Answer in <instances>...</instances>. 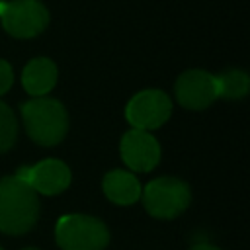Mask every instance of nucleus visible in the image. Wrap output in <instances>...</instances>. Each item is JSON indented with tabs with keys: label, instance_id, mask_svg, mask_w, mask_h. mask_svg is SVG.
Instances as JSON below:
<instances>
[{
	"label": "nucleus",
	"instance_id": "12",
	"mask_svg": "<svg viewBox=\"0 0 250 250\" xmlns=\"http://www.w3.org/2000/svg\"><path fill=\"white\" fill-rule=\"evenodd\" d=\"M215 78H217L219 98H225V100H240V98H244L248 94L250 78L240 68H229V70L221 72Z\"/></svg>",
	"mask_w": 250,
	"mask_h": 250
},
{
	"label": "nucleus",
	"instance_id": "3",
	"mask_svg": "<svg viewBox=\"0 0 250 250\" xmlns=\"http://www.w3.org/2000/svg\"><path fill=\"white\" fill-rule=\"evenodd\" d=\"M55 240L61 250H104L109 244V229L92 215H62L55 225Z\"/></svg>",
	"mask_w": 250,
	"mask_h": 250
},
{
	"label": "nucleus",
	"instance_id": "13",
	"mask_svg": "<svg viewBox=\"0 0 250 250\" xmlns=\"http://www.w3.org/2000/svg\"><path fill=\"white\" fill-rule=\"evenodd\" d=\"M18 137V121L12 107L0 102V152H8Z\"/></svg>",
	"mask_w": 250,
	"mask_h": 250
},
{
	"label": "nucleus",
	"instance_id": "5",
	"mask_svg": "<svg viewBox=\"0 0 250 250\" xmlns=\"http://www.w3.org/2000/svg\"><path fill=\"white\" fill-rule=\"evenodd\" d=\"M0 21L8 35L31 39L49 25V10L41 0H10L0 4Z\"/></svg>",
	"mask_w": 250,
	"mask_h": 250
},
{
	"label": "nucleus",
	"instance_id": "11",
	"mask_svg": "<svg viewBox=\"0 0 250 250\" xmlns=\"http://www.w3.org/2000/svg\"><path fill=\"white\" fill-rule=\"evenodd\" d=\"M105 197L115 205H133L141 199V182L133 172L127 170H111L104 176L102 182Z\"/></svg>",
	"mask_w": 250,
	"mask_h": 250
},
{
	"label": "nucleus",
	"instance_id": "6",
	"mask_svg": "<svg viewBox=\"0 0 250 250\" xmlns=\"http://www.w3.org/2000/svg\"><path fill=\"white\" fill-rule=\"evenodd\" d=\"M172 115V100L166 92L148 88L137 92L127 107H125V119L133 129L141 131H152L164 125Z\"/></svg>",
	"mask_w": 250,
	"mask_h": 250
},
{
	"label": "nucleus",
	"instance_id": "15",
	"mask_svg": "<svg viewBox=\"0 0 250 250\" xmlns=\"http://www.w3.org/2000/svg\"><path fill=\"white\" fill-rule=\"evenodd\" d=\"M189 250H221V248H217V246H213V244H209V242H197V244H193Z\"/></svg>",
	"mask_w": 250,
	"mask_h": 250
},
{
	"label": "nucleus",
	"instance_id": "7",
	"mask_svg": "<svg viewBox=\"0 0 250 250\" xmlns=\"http://www.w3.org/2000/svg\"><path fill=\"white\" fill-rule=\"evenodd\" d=\"M174 94L182 107L191 109V111L205 109L219 98L217 78H215V74L201 70V68L186 70L178 76Z\"/></svg>",
	"mask_w": 250,
	"mask_h": 250
},
{
	"label": "nucleus",
	"instance_id": "2",
	"mask_svg": "<svg viewBox=\"0 0 250 250\" xmlns=\"http://www.w3.org/2000/svg\"><path fill=\"white\" fill-rule=\"evenodd\" d=\"M21 119L27 135L41 146L59 145L68 131V113L55 98H31L21 104Z\"/></svg>",
	"mask_w": 250,
	"mask_h": 250
},
{
	"label": "nucleus",
	"instance_id": "8",
	"mask_svg": "<svg viewBox=\"0 0 250 250\" xmlns=\"http://www.w3.org/2000/svg\"><path fill=\"white\" fill-rule=\"evenodd\" d=\"M16 176L23 180L35 193L43 195H57L70 186V168L57 158L39 160L33 166H21Z\"/></svg>",
	"mask_w": 250,
	"mask_h": 250
},
{
	"label": "nucleus",
	"instance_id": "1",
	"mask_svg": "<svg viewBox=\"0 0 250 250\" xmlns=\"http://www.w3.org/2000/svg\"><path fill=\"white\" fill-rule=\"evenodd\" d=\"M39 217L37 193L16 174L0 178V232L23 234Z\"/></svg>",
	"mask_w": 250,
	"mask_h": 250
},
{
	"label": "nucleus",
	"instance_id": "14",
	"mask_svg": "<svg viewBox=\"0 0 250 250\" xmlns=\"http://www.w3.org/2000/svg\"><path fill=\"white\" fill-rule=\"evenodd\" d=\"M14 84V70L8 61L0 59V96L6 94Z\"/></svg>",
	"mask_w": 250,
	"mask_h": 250
},
{
	"label": "nucleus",
	"instance_id": "10",
	"mask_svg": "<svg viewBox=\"0 0 250 250\" xmlns=\"http://www.w3.org/2000/svg\"><path fill=\"white\" fill-rule=\"evenodd\" d=\"M57 64L47 57L31 59L21 70V86L31 98L47 96L57 84Z\"/></svg>",
	"mask_w": 250,
	"mask_h": 250
},
{
	"label": "nucleus",
	"instance_id": "9",
	"mask_svg": "<svg viewBox=\"0 0 250 250\" xmlns=\"http://www.w3.org/2000/svg\"><path fill=\"white\" fill-rule=\"evenodd\" d=\"M121 160L133 172H150L160 162V145L148 133L141 129H131L121 137L119 143Z\"/></svg>",
	"mask_w": 250,
	"mask_h": 250
},
{
	"label": "nucleus",
	"instance_id": "4",
	"mask_svg": "<svg viewBox=\"0 0 250 250\" xmlns=\"http://www.w3.org/2000/svg\"><path fill=\"white\" fill-rule=\"evenodd\" d=\"M141 197L146 213L154 219H176L191 203L189 186L174 176H160L150 180L143 188Z\"/></svg>",
	"mask_w": 250,
	"mask_h": 250
},
{
	"label": "nucleus",
	"instance_id": "16",
	"mask_svg": "<svg viewBox=\"0 0 250 250\" xmlns=\"http://www.w3.org/2000/svg\"><path fill=\"white\" fill-rule=\"evenodd\" d=\"M23 250H37V248H23Z\"/></svg>",
	"mask_w": 250,
	"mask_h": 250
},
{
	"label": "nucleus",
	"instance_id": "17",
	"mask_svg": "<svg viewBox=\"0 0 250 250\" xmlns=\"http://www.w3.org/2000/svg\"><path fill=\"white\" fill-rule=\"evenodd\" d=\"M0 250H2V248H0Z\"/></svg>",
	"mask_w": 250,
	"mask_h": 250
}]
</instances>
